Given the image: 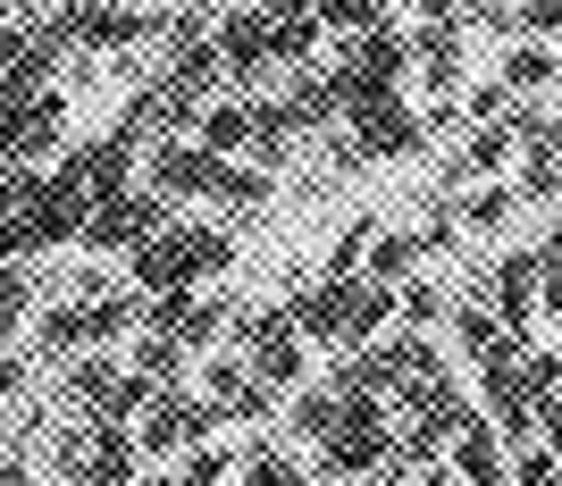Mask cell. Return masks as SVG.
Wrapping results in <instances>:
<instances>
[{"label": "cell", "mask_w": 562, "mask_h": 486, "mask_svg": "<svg viewBox=\"0 0 562 486\" xmlns=\"http://www.w3.org/2000/svg\"><path fill=\"white\" fill-rule=\"evenodd\" d=\"M446 462H453L462 486H504V478H513V444H504V428H495L487 411H470L462 437L446 444Z\"/></svg>", "instance_id": "8fae6325"}, {"label": "cell", "mask_w": 562, "mask_h": 486, "mask_svg": "<svg viewBox=\"0 0 562 486\" xmlns=\"http://www.w3.org/2000/svg\"><path fill=\"white\" fill-rule=\"evenodd\" d=\"M227 160L235 151H211V143H160V151H151V185H160L168 202H186V193L211 202L218 177H227Z\"/></svg>", "instance_id": "30bf717a"}, {"label": "cell", "mask_w": 562, "mask_h": 486, "mask_svg": "<svg viewBox=\"0 0 562 486\" xmlns=\"http://www.w3.org/2000/svg\"><path fill=\"white\" fill-rule=\"evenodd\" d=\"M386 319H395V285H378V278H319L294 302V327L311 344H345V352L370 344Z\"/></svg>", "instance_id": "6da1fadb"}, {"label": "cell", "mask_w": 562, "mask_h": 486, "mask_svg": "<svg viewBox=\"0 0 562 486\" xmlns=\"http://www.w3.org/2000/svg\"><path fill=\"white\" fill-rule=\"evenodd\" d=\"M9 386H25V361H0V403H9Z\"/></svg>", "instance_id": "74e56055"}, {"label": "cell", "mask_w": 562, "mask_h": 486, "mask_svg": "<svg viewBox=\"0 0 562 486\" xmlns=\"http://www.w3.org/2000/svg\"><path fill=\"white\" fill-rule=\"evenodd\" d=\"M0 486H25V462H0Z\"/></svg>", "instance_id": "b9f144b4"}, {"label": "cell", "mask_w": 562, "mask_h": 486, "mask_svg": "<svg viewBox=\"0 0 562 486\" xmlns=\"http://www.w3.org/2000/svg\"><path fill=\"white\" fill-rule=\"evenodd\" d=\"M538 285H546V260L538 252H504V260H495V319L513 327L520 344H529V327L546 319V310H538Z\"/></svg>", "instance_id": "4fadbf2b"}, {"label": "cell", "mask_w": 562, "mask_h": 486, "mask_svg": "<svg viewBox=\"0 0 562 486\" xmlns=\"http://www.w3.org/2000/svg\"><path fill=\"white\" fill-rule=\"evenodd\" d=\"M420 260H428L420 227H403V235H386V227H378V244H370V260H361V269H370L378 285H403V278H420Z\"/></svg>", "instance_id": "d6986e66"}, {"label": "cell", "mask_w": 562, "mask_h": 486, "mask_svg": "<svg viewBox=\"0 0 562 486\" xmlns=\"http://www.w3.org/2000/svg\"><path fill=\"white\" fill-rule=\"evenodd\" d=\"M420 486H453V462H428V478Z\"/></svg>", "instance_id": "ab89813d"}, {"label": "cell", "mask_w": 562, "mask_h": 486, "mask_svg": "<svg viewBox=\"0 0 562 486\" xmlns=\"http://www.w3.org/2000/svg\"><path fill=\"white\" fill-rule=\"evenodd\" d=\"M386 453H395V403H386V394H345V411H336V428L319 437L311 462L328 470V478H361V470H378Z\"/></svg>", "instance_id": "277c9868"}, {"label": "cell", "mask_w": 562, "mask_h": 486, "mask_svg": "<svg viewBox=\"0 0 562 486\" xmlns=\"http://www.w3.org/2000/svg\"><path fill=\"white\" fill-rule=\"evenodd\" d=\"M345 486H395V478H386V470H361V478H345Z\"/></svg>", "instance_id": "60d3db41"}, {"label": "cell", "mask_w": 562, "mask_h": 486, "mask_svg": "<svg viewBox=\"0 0 562 486\" xmlns=\"http://www.w3.org/2000/svg\"><path fill=\"white\" fill-rule=\"evenodd\" d=\"M218 428V403L211 394H151V403H143V419H135V444L143 453H186V444H202Z\"/></svg>", "instance_id": "8992f818"}, {"label": "cell", "mask_w": 562, "mask_h": 486, "mask_svg": "<svg viewBox=\"0 0 562 486\" xmlns=\"http://www.w3.org/2000/svg\"><path fill=\"white\" fill-rule=\"evenodd\" d=\"M68 386H76V403H85L93 419H117V428H126V419H143V403L160 394V386H143L135 370H110V361H85Z\"/></svg>", "instance_id": "7c38bea8"}, {"label": "cell", "mask_w": 562, "mask_h": 486, "mask_svg": "<svg viewBox=\"0 0 562 486\" xmlns=\"http://www.w3.org/2000/svg\"><path fill=\"white\" fill-rule=\"evenodd\" d=\"M76 43H93V50H117V43H151V34H160V18H151V9H101V0H85V9H76Z\"/></svg>", "instance_id": "2e32d148"}, {"label": "cell", "mask_w": 562, "mask_h": 486, "mask_svg": "<svg viewBox=\"0 0 562 486\" xmlns=\"http://www.w3.org/2000/svg\"><path fill=\"white\" fill-rule=\"evenodd\" d=\"M76 486H135V437L117 428V419H101L93 437L76 444Z\"/></svg>", "instance_id": "9a60e30c"}, {"label": "cell", "mask_w": 562, "mask_h": 486, "mask_svg": "<svg viewBox=\"0 0 562 486\" xmlns=\"http://www.w3.org/2000/svg\"><path fill=\"white\" fill-rule=\"evenodd\" d=\"M328 76H336L345 117H361V110H378V101L403 93V76H412V43H403L395 25L378 18V25H361V34H345V59H336Z\"/></svg>", "instance_id": "7a4b0ae2"}, {"label": "cell", "mask_w": 562, "mask_h": 486, "mask_svg": "<svg viewBox=\"0 0 562 486\" xmlns=\"http://www.w3.org/2000/svg\"><path fill=\"white\" fill-rule=\"evenodd\" d=\"M513 202H520V193H504V185H487V193H470V202H462V227L495 235V227H504V218H513Z\"/></svg>", "instance_id": "1f68e13d"}, {"label": "cell", "mask_w": 562, "mask_h": 486, "mask_svg": "<svg viewBox=\"0 0 562 486\" xmlns=\"http://www.w3.org/2000/svg\"><path fill=\"white\" fill-rule=\"evenodd\" d=\"M520 126V168H562V117L554 110H513Z\"/></svg>", "instance_id": "44dd1931"}, {"label": "cell", "mask_w": 562, "mask_h": 486, "mask_svg": "<svg viewBox=\"0 0 562 486\" xmlns=\"http://www.w3.org/2000/svg\"><path fill=\"white\" fill-rule=\"evenodd\" d=\"M538 437H546V444L562 453V403H546V411H538Z\"/></svg>", "instance_id": "8d00e7d4"}, {"label": "cell", "mask_w": 562, "mask_h": 486, "mask_svg": "<svg viewBox=\"0 0 562 486\" xmlns=\"http://www.w3.org/2000/svg\"><path fill=\"white\" fill-rule=\"evenodd\" d=\"M336 411H345V394H336V386H303V394H294V428H303L311 444L336 428Z\"/></svg>", "instance_id": "4316f807"}, {"label": "cell", "mask_w": 562, "mask_h": 486, "mask_svg": "<svg viewBox=\"0 0 562 486\" xmlns=\"http://www.w3.org/2000/svg\"><path fill=\"white\" fill-rule=\"evenodd\" d=\"M235 336H244V352H252V370L269 377V386H303V327H294V310H244L235 319Z\"/></svg>", "instance_id": "52a82bcc"}, {"label": "cell", "mask_w": 562, "mask_h": 486, "mask_svg": "<svg viewBox=\"0 0 562 486\" xmlns=\"http://www.w3.org/2000/svg\"><path fill=\"white\" fill-rule=\"evenodd\" d=\"M235 486H303V462H294V453H278V444H252V453H244V470H235Z\"/></svg>", "instance_id": "cb8c5ba5"}, {"label": "cell", "mask_w": 562, "mask_h": 486, "mask_svg": "<svg viewBox=\"0 0 562 486\" xmlns=\"http://www.w3.org/2000/svg\"><path fill=\"white\" fill-rule=\"evenodd\" d=\"M554 478H562V453H554V444H538V437L513 444V478H504V486H554Z\"/></svg>", "instance_id": "f1b7e54d"}, {"label": "cell", "mask_w": 562, "mask_h": 486, "mask_svg": "<svg viewBox=\"0 0 562 486\" xmlns=\"http://www.w3.org/2000/svg\"><path fill=\"white\" fill-rule=\"evenodd\" d=\"M76 344H93V302H68L43 319V352H76Z\"/></svg>", "instance_id": "484cf974"}, {"label": "cell", "mask_w": 562, "mask_h": 486, "mask_svg": "<svg viewBox=\"0 0 562 486\" xmlns=\"http://www.w3.org/2000/svg\"><path fill=\"white\" fill-rule=\"evenodd\" d=\"M520 394H529V403H562V352H520Z\"/></svg>", "instance_id": "83f0119b"}, {"label": "cell", "mask_w": 562, "mask_h": 486, "mask_svg": "<svg viewBox=\"0 0 562 486\" xmlns=\"http://www.w3.org/2000/svg\"><path fill=\"white\" fill-rule=\"evenodd\" d=\"M513 25L546 43V34H562V0H520V9H513Z\"/></svg>", "instance_id": "d6a6232c"}, {"label": "cell", "mask_w": 562, "mask_h": 486, "mask_svg": "<svg viewBox=\"0 0 562 486\" xmlns=\"http://www.w3.org/2000/svg\"><path fill=\"white\" fill-rule=\"evenodd\" d=\"M193 143H211V151H244V143H252V101H211V110L193 117Z\"/></svg>", "instance_id": "ffe728a7"}, {"label": "cell", "mask_w": 562, "mask_h": 486, "mask_svg": "<svg viewBox=\"0 0 562 486\" xmlns=\"http://www.w3.org/2000/svg\"><path fill=\"white\" fill-rule=\"evenodd\" d=\"M202 386H211L218 419H269V411H278V386H269L252 361H227V352H218L211 370H202Z\"/></svg>", "instance_id": "5bb4252c"}, {"label": "cell", "mask_w": 562, "mask_h": 486, "mask_svg": "<svg viewBox=\"0 0 562 486\" xmlns=\"http://www.w3.org/2000/svg\"><path fill=\"white\" fill-rule=\"evenodd\" d=\"M177 370H186V344H177L168 327H151V336L135 344V377L143 386H177Z\"/></svg>", "instance_id": "603a6c76"}, {"label": "cell", "mask_w": 562, "mask_h": 486, "mask_svg": "<svg viewBox=\"0 0 562 486\" xmlns=\"http://www.w3.org/2000/svg\"><path fill=\"white\" fill-rule=\"evenodd\" d=\"M386 18V0H319V25L328 34H361V25Z\"/></svg>", "instance_id": "4dcf8cb0"}, {"label": "cell", "mask_w": 562, "mask_h": 486, "mask_svg": "<svg viewBox=\"0 0 562 486\" xmlns=\"http://www.w3.org/2000/svg\"><path fill=\"white\" fill-rule=\"evenodd\" d=\"M412 68L428 76V93L446 101L453 84H462V25H420V34H412Z\"/></svg>", "instance_id": "e0dca14e"}, {"label": "cell", "mask_w": 562, "mask_h": 486, "mask_svg": "<svg viewBox=\"0 0 562 486\" xmlns=\"http://www.w3.org/2000/svg\"><path fill=\"white\" fill-rule=\"evenodd\" d=\"M412 18L420 25H462V0H412Z\"/></svg>", "instance_id": "d590c367"}, {"label": "cell", "mask_w": 562, "mask_h": 486, "mask_svg": "<svg viewBox=\"0 0 562 486\" xmlns=\"http://www.w3.org/2000/svg\"><path fill=\"white\" fill-rule=\"evenodd\" d=\"M211 43H218V59H227V76H244V84L269 76L278 68V18H269V0H260V9H235Z\"/></svg>", "instance_id": "9c48e42d"}, {"label": "cell", "mask_w": 562, "mask_h": 486, "mask_svg": "<svg viewBox=\"0 0 562 486\" xmlns=\"http://www.w3.org/2000/svg\"><path fill=\"white\" fill-rule=\"evenodd\" d=\"M160 227H168V193L160 185H117V193L93 202L85 244H93V252H135V244H151Z\"/></svg>", "instance_id": "5b68a950"}, {"label": "cell", "mask_w": 562, "mask_h": 486, "mask_svg": "<svg viewBox=\"0 0 562 486\" xmlns=\"http://www.w3.org/2000/svg\"><path fill=\"white\" fill-rule=\"evenodd\" d=\"M227 260H235L227 227H177V218H168L151 244H135V285H151V294H186V285L218 278Z\"/></svg>", "instance_id": "3957f363"}, {"label": "cell", "mask_w": 562, "mask_h": 486, "mask_svg": "<svg viewBox=\"0 0 562 486\" xmlns=\"http://www.w3.org/2000/svg\"><path fill=\"white\" fill-rule=\"evenodd\" d=\"M495 84H504V93H546V84H554V50H546L538 34H520V43L495 59Z\"/></svg>", "instance_id": "ac0fdd59"}, {"label": "cell", "mask_w": 562, "mask_h": 486, "mask_svg": "<svg viewBox=\"0 0 562 486\" xmlns=\"http://www.w3.org/2000/svg\"><path fill=\"white\" fill-rule=\"evenodd\" d=\"M143 486H193V478H186V470H151Z\"/></svg>", "instance_id": "f35d334b"}, {"label": "cell", "mask_w": 562, "mask_h": 486, "mask_svg": "<svg viewBox=\"0 0 562 486\" xmlns=\"http://www.w3.org/2000/svg\"><path fill=\"white\" fill-rule=\"evenodd\" d=\"M25 302H34V285H25V278H0V336L25 319Z\"/></svg>", "instance_id": "e575fe53"}, {"label": "cell", "mask_w": 562, "mask_h": 486, "mask_svg": "<svg viewBox=\"0 0 562 486\" xmlns=\"http://www.w3.org/2000/svg\"><path fill=\"white\" fill-rule=\"evenodd\" d=\"M395 310H403V327H437V319H453V302L437 294L428 278H403V285H395Z\"/></svg>", "instance_id": "d4e9b609"}, {"label": "cell", "mask_w": 562, "mask_h": 486, "mask_svg": "<svg viewBox=\"0 0 562 486\" xmlns=\"http://www.w3.org/2000/svg\"><path fill=\"white\" fill-rule=\"evenodd\" d=\"M428 143V117L412 110V101H378V110H361L352 117V143H345V160L361 168V160H403V151H420Z\"/></svg>", "instance_id": "ba28073f"}, {"label": "cell", "mask_w": 562, "mask_h": 486, "mask_svg": "<svg viewBox=\"0 0 562 486\" xmlns=\"http://www.w3.org/2000/svg\"><path fill=\"white\" fill-rule=\"evenodd\" d=\"M453 344H462L470 361H487L495 344H520V336H513V327H504V319H495L487 302H462V310H453Z\"/></svg>", "instance_id": "7402d4cb"}, {"label": "cell", "mask_w": 562, "mask_h": 486, "mask_svg": "<svg viewBox=\"0 0 562 486\" xmlns=\"http://www.w3.org/2000/svg\"><path fill=\"white\" fill-rule=\"evenodd\" d=\"M378 244V218H352L345 235H336V252H328V278H361V260H370Z\"/></svg>", "instance_id": "f546056e"}, {"label": "cell", "mask_w": 562, "mask_h": 486, "mask_svg": "<svg viewBox=\"0 0 562 486\" xmlns=\"http://www.w3.org/2000/svg\"><path fill=\"white\" fill-rule=\"evenodd\" d=\"M186 478H193V486H218V478H227V453H218L211 437H202V444H186Z\"/></svg>", "instance_id": "836d02e7"}]
</instances>
